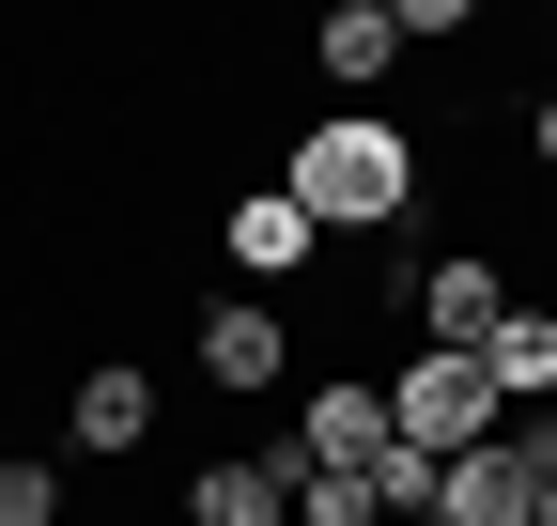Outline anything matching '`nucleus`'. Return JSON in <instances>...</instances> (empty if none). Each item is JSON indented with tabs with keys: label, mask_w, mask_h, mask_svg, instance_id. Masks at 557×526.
Wrapping results in <instances>:
<instances>
[{
	"label": "nucleus",
	"mask_w": 557,
	"mask_h": 526,
	"mask_svg": "<svg viewBox=\"0 0 557 526\" xmlns=\"http://www.w3.org/2000/svg\"><path fill=\"white\" fill-rule=\"evenodd\" d=\"M0 526H62V465H0Z\"/></svg>",
	"instance_id": "13"
},
{
	"label": "nucleus",
	"mask_w": 557,
	"mask_h": 526,
	"mask_svg": "<svg viewBox=\"0 0 557 526\" xmlns=\"http://www.w3.org/2000/svg\"><path fill=\"white\" fill-rule=\"evenodd\" d=\"M201 372H218V387H278V372H295L278 295H201Z\"/></svg>",
	"instance_id": "5"
},
{
	"label": "nucleus",
	"mask_w": 557,
	"mask_h": 526,
	"mask_svg": "<svg viewBox=\"0 0 557 526\" xmlns=\"http://www.w3.org/2000/svg\"><path fill=\"white\" fill-rule=\"evenodd\" d=\"M218 248H233V279H248V295H278V279H295V263H310L325 233H310L295 202H278V186H248V202L218 217Z\"/></svg>",
	"instance_id": "8"
},
{
	"label": "nucleus",
	"mask_w": 557,
	"mask_h": 526,
	"mask_svg": "<svg viewBox=\"0 0 557 526\" xmlns=\"http://www.w3.org/2000/svg\"><path fill=\"white\" fill-rule=\"evenodd\" d=\"M527 526H557V480H542V496H527Z\"/></svg>",
	"instance_id": "15"
},
{
	"label": "nucleus",
	"mask_w": 557,
	"mask_h": 526,
	"mask_svg": "<svg viewBox=\"0 0 557 526\" xmlns=\"http://www.w3.org/2000/svg\"><path fill=\"white\" fill-rule=\"evenodd\" d=\"M278 202H295L310 233H387V217L418 202V140H403L387 109H341V124H310V140H295Z\"/></svg>",
	"instance_id": "1"
},
{
	"label": "nucleus",
	"mask_w": 557,
	"mask_h": 526,
	"mask_svg": "<svg viewBox=\"0 0 557 526\" xmlns=\"http://www.w3.org/2000/svg\"><path fill=\"white\" fill-rule=\"evenodd\" d=\"M403 310H418V356H480V341H496V325H511L527 295H511V279H496L480 248H449V263H434V279H418Z\"/></svg>",
	"instance_id": "3"
},
{
	"label": "nucleus",
	"mask_w": 557,
	"mask_h": 526,
	"mask_svg": "<svg viewBox=\"0 0 557 526\" xmlns=\"http://www.w3.org/2000/svg\"><path fill=\"white\" fill-rule=\"evenodd\" d=\"M278 511H295V434L278 449H218L186 480V526H278Z\"/></svg>",
	"instance_id": "6"
},
{
	"label": "nucleus",
	"mask_w": 557,
	"mask_h": 526,
	"mask_svg": "<svg viewBox=\"0 0 557 526\" xmlns=\"http://www.w3.org/2000/svg\"><path fill=\"white\" fill-rule=\"evenodd\" d=\"M527 449L496 434V449H465V465H434V526H527Z\"/></svg>",
	"instance_id": "9"
},
{
	"label": "nucleus",
	"mask_w": 557,
	"mask_h": 526,
	"mask_svg": "<svg viewBox=\"0 0 557 526\" xmlns=\"http://www.w3.org/2000/svg\"><path fill=\"white\" fill-rule=\"evenodd\" d=\"M139 434H156V387H139L124 356H109V372H78V403H62V449H78V465H124Z\"/></svg>",
	"instance_id": "7"
},
{
	"label": "nucleus",
	"mask_w": 557,
	"mask_h": 526,
	"mask_svg": "<svg viewBox=\"0 0 557 526\" xmlns=\"http://www.w3.org/2000/svg\"><path fill=\"white\" fill-rule=\"evenodd\" d=\"M480 372H496V403H557V310H511L480 341Z\"/></svg>",
	"instance_id": "11"
},
{
	"label": "nucleus",
	"mask_w": 557,
	"mask_h": 526,
	"mask_svg": "<svg viewBox=\"0 0 557 526\" xmlns=\"http://www.w3.org/2000/svg\"><path fill=\"white\" fill-rule=\"evenodd\" d=\"M278 526H387V511H372V480H341V465H295V511H278Z\"/></svg>",
	"instance_id": "12"
},
{
	"label": "nucleus",
	"mask_w": 557,
	"mask_h": 526,
	"mask_svg": "<svg viewBox=\"0 0 557 526\" xmlns=\"http://www.w3.org/2000/svg\"><path fill=\"white\" fill-rule=\"evenodd\" d=\"M295 465H341V480H372V465H387V387H372V372H325V387H310Z\"/></svg>",
	"instance_id": "4"
},
{
	"label": "nucleus",
	"mask_w": 557,
	"mask_h": 526,
	"mask_svg": "<svg viewBox=\"0 0 557 526\" xmlns=\"http://www.w3.org/2000/svg\"><path fill=\"white\" fill-rule=\"evenodd\" d=\"M310 62H325L341 93H387V78H403V16H387V0H341V16L310 32Z\"/></svg>",
	"instance_id": "10"
},
{
	"label": "nucleus",
	"mask_w": 557,
	"mask_h": 526,
	"mask_svg": "<svg viewBox=\"0 0 557 526\" xmlns=\"http://www.w3.org/2000/svg\"><path fill=\"white\" fill-rule=\"evenodd\" d=\"M527 140H542V171H557V93H542V124H527Z\"/></svg>",
	"instance_id": "14"
},
{
	"label": "nucleus",
	"mask_w": 557,
	"mask_h": 526,
	"mask_svg": "<svg viewBox=\"0 0 557 526\" xmlns=\"http://www.w3.org/2000/svg\"><path fill=\"white\" fill-rule=\"evenodd\" d=\"M496 372H480V356H403L387 372V434L418 449V465H465V449H496Z\"/></svg>",
	"instance_id": "2"
}]
</instances>
